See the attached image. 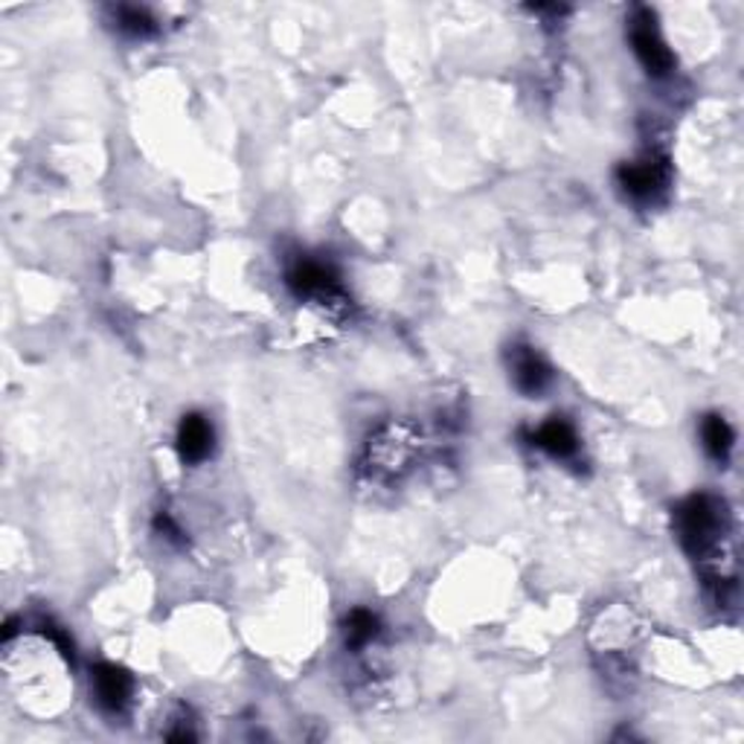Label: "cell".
<instances>
[{
  "label": "cell",
  "instance_id": "cell-8",
  "mask_svg": "<svg viewBox=\"0 0 744 744\" xmlns=\"http://www.w3.org/2000/svg\"><path fill=\"white\" fill-rule=\"evenodd\" d=\"M532 445H538V448L547 451V454H553V457L564 459L576 454V448H579V436H576V431H573V424L567 422V419L553 416L550 422H544L536 433H532Z\"/></svg>",
  "mask_w": 744,
  "mask_h": 744
},
{
  "label": "cell",
  "instance_id": "cell-10",
  "mask_svg": "<svg viewBox=\"0 0 744 744\" xmlns=\"http://www.w3.org/2000/svg\"><path fill=\"white\" fill-rule=\"evenodd\" d=\"M379 634V620L370 611H352L347 616V646L349 649H361Z\"/></svg>",
  "mask_w": 744,
  "mask_h": 744
},
{
  "label": "cell",
  "instance_id": "cell-6",
  "mask_svg": "<svg viewBox=\"0 0 744 744\" xmlns=\"http://www.w3.org/2000/svg\"><path fill=\"white\" fill-rule=\"evenodd\" d=\"M288 286L291 291L300 297H326V300H335L338 297V279L332 274L326 265L312 260L297 262L295 268L288 271Z\"/></svg>",
  "mask_w": 744,
  "mask_h": 744
},
{
  "label": "cell",
  "instance_id": "cell-12",
  "mask_svg": "<svg viewBox=\"0 0 744 744\" xmlns=\"http://www.w3.org/2000/svg\"><path fill=\"white\" fill-rule=\"evenodd\" d=\"M155 524H157V529H160V532H166V538H172V541H178V538H181V529L175 527L169 515H160V518H157Z\"/></svg>",
  "mask_w": 744,
  "mask_h": 744
},
{
  "label": "cell",
  "instance_id": "cell-3",
  "mask_svg": "<svg viewBox=\"0 0 744 744\" xmlns=\"http://www.w3.org/2000/svg\"><path fill=\"white\" fill-rule=\"evenodd\" d=\"M616 181L634 201H651L667 190L669 166L663 157H646L637 164H623L616 169Z\"/></svg>",
  "mask_w": 744,
  "mask_h": 744
},
{
  "label": "cell",
  "instance_id": "cell-9",
  "mask_svg": "<svg viewBox=\"0 0 744 744\" xmlns=\"http://www.w3.org/2000/svg\"><path fill=\"white\" fill-rule=\"evenodd\" d=\"M701 440H704V448H707V454H710L712 459H719V463H728L730 451H733V428L728 424V419H721V416H707L701 422Z\"/></svg>",
  "mask_w": 744,
  "mask_h": 744
},
{
  "label": "cell",
  "instance_id": "cell-5",
  "mask_svg": "<svg viewBox=\"0 0 744 744\" xmlns=\"http://www.w3.org/2000/svg\"><path fill=\"white\" fill-rule=\"evenodd\" d=\"M512 361V381L524 396H541L550 384H553V370L544 358L538 356L536 349L515 347L509 352Z\"/></svg>",
  "mask_w": 744,
  "mask_h": 744
},
{
  "label": "cell",
  "instance_id": "cell-11",
  "mask_svg": "<svg viewBox=\"0 0 744 744\" xmlns=\"http://www.w3.org/2000/svg\"><path fill=\"white\" fill-rule=\"evenodd\" d=\"M117 26H120L122 33L134 35V38H146V35H152L157 29V24L152 21V15H148L146 9L137 7L117 9Z\"/></svg>",
  "mask_w": 744,
  "mask_h": 744
},
{
  "label": "cell",
  "instance_id": "cell-2",
  "mask_svg": "<svg viewBox=\"0 0 744 744\" xmlns=\"http://www.w3.org/2000/svg\"><path fill=\"white\" fill-rule=\"evenodd\" d=\"M632 47L634 56L640 59V64L649 70L651 76H669L675 68V56L667 47V41L660 38L651 9H637L632 21Z\"/></svg>",
  "mask_w": 744,
  "mask_h": 744
},
{
  "label": "cell",
  "instance_id": "cell-1",
  "mask_svg": "<svg viewBox=\"0 0 744 744\" xmlns=\"http://www.w3.org/2000/svg\"><path fill=\"white\" fill-rule=\"evenodd\" d=\"M724 503H719L710 494H695L686 503H681L675 512L677 538L689 555L701 559L719 544L721 532H724Z\"/></svg>",
  "mask_w": 744,
  "mask_h": 744
},
{
  "label": "cell",
  "instance_id": "cell-4",
  "mask_svg": "<svg viewBox=\"0 0 744 744\" xmlns=\"http://www.w3.org/2000/svg\"><path fill=\"white\" fill-rule=\"evenodd\" d=\"M91 681H94L96 704L105 712H122L129 707L134 681H131L125 669L113 667V663H99V667H94V677Z\"/></svg>",
  "mask_w": 744,
  "mask_h": 744
},
{
  "label": "cell",
  "instance_id": "cell-7",
  "mask_svg": "<svg viewBox=\"0 0 744 744\" xmlns=\"http://www.w3.org/2000/svg\"><path fill=\"white\" fill-rule=\"evenodd\" d=\"M213 451V424L201 413H187L178 428V454L183 463H201Z\"/></svg>",
  "mask_w": 744,
  "mask_h": 744
}]
</instances>
